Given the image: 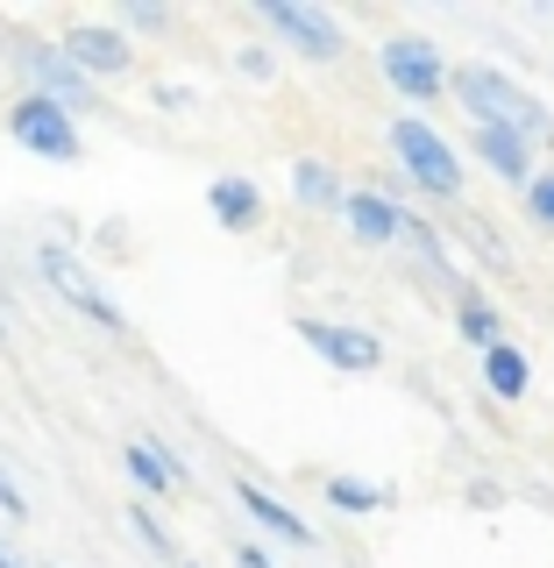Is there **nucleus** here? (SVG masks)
<instances>
[{
  "mask_svg": "<svg viewBox=\"0 0 554 568\" xmlns=\"http://www.w3.org/2000/svg\"><path fill=\"white\" fill-rule=\"evenodd\" d=\"M8 64L22 71V93H43V100H58L71 121L79 114H93L100 93H93V79H79L71 71V58L58 43H36V36H8Z\"/></svg>",
  "mask_w": 554,
  "mask_h": 568,
  "instance_id": "nucleus-2",
  "label": "nucleus"
},
{
  "mask_svg": "<svg viewBox=\"0 0 554 568\" xmlns=\"http://www.w3.org/2000/svg\"><path fill=\"white\" fill-rule=\"evenodd\" d=\"M207 206H213V221L228 227V235H249V227L263 221V192H256V178H213L207 185Z\"/></svg>",
  "mask_w": 554,
  "mask_h": 568,
  "instance_id": "nucleus-12",
  "label": "nucleus"
},
{
  "mask_svg": "<svg viewBox=\"0 0 554 568\" xmlns=\"http://www.w3.org/2000/svg\"><path fill=\"white\" fill-rule=\"evenodd\" d=\"M391 150H399L405 178H413L420 192H434V200H462V156L449 150V135H434L420 114L391 121Z\"/></svg>",
  "mask_w": 554,
  "mask_h": 568,
  "instance_id": "nucleus-4",
  "label": "nucleus"
},
{
  "mask_svg": "<svg viewBox=\"0 0 554 568\" xmlns=\"http://www.w3.org/2000/svg\"><path fill=\"white\" fill-rule=\"evenodd\" d=\"M263 22H271L284 43H299L306 58H342V22H334V14H320V8H292V0H271V8H263Z\"/></svg>",
  "mask_w": 554,
  "mask_h": 568,
  "instance_id": "nucleus-9",
  "label": "nucleus"
},
{
  "mask_svg": "<svg viewBox=\"0 0 554 568\" xmlns=\"http://www.w3.org/2000/svg\"><path fill=\"white\" fill-rule=\"evenodd\" d=\"M64 58H71V71H79V79H121V71L135 64V50H129V36L121 29H107V22H79V29H64Z\"/></svg>",
  "mask_w": 554,
  "mask_h": 568,
  "instance_id": "nucleus-7",
  "label": "nucleus"
},
{
  "mask_svg": "<svg viewBox=\"0 0 554 568\" xmlns=\"http://www.w3.org/2000/svg\"><path fill=\"white\" fill-rule=\"evenodd\" d=\"M36 277L50 284V292L64 298V306H79L85 320H93V327H107V334H129V313L114 306V292H107V284L85 271L79 256H71L64 242H36Z\"/></svg>",
  "mask_w": 554,
  "mask_h": 568,
  "instance_id": "nucleus-3",
  "label": "nucleus"
},
{
  "mask_svg": "<svg viewBox=\"0 0 554 568\" xmlns=\"http://www.w3.org/2000/svg\"><path fill=\"white\" fill-rule=\"evenodd\" d=\"M342 213H349V235L355 242H399V206L377 200V192H349Z\"/></svg>",
  "mask_w": 554,
  "mask_h": 568,
  "instance_id": "nucleus-13",
  "label": "nucleus"
},
{
  "mask_svg": "<svg viewBox=\"0 0 554 568\" xmlns=\"http://www.w3.org/2000/svg\"><path fill=\"white\" fill-rule=\"evenodd\" d=\"M0 568H29V561H22V555H8V547H0Z\"/></svg>",
  "mask_w": 554,
  "mask_h": 568,
  "instance_id": "nucleus-25",
  "label": "nucleus"
},
{
  "mask_svg": "<svg viewBox=\"0 0 554 568\" xmlns=\"http://www.w3.org/2000/svg\"><path fill=\"white\" fill-rule=\"evenodd\" d=\"M299 342H306L320 363H334V369H377L384 363V342L370 327H342V320H299Z\"/></svg>",
  "mask_w": 554,
  "mask_h": 568,
  "instance_id": "nucleus-8",
  "label": "nucleus"
},
{
  "mask_svg": "<svg viewBox=\"0 0 554 568\" xmlns=\"http://www.w3.org/2000/svg\"><path fill=\"white\" fill-rule=\"evenodd\" d=\"M235 568H278V561H271V547H256V540H242V547H235Z\"/></svg>",
  "mask_w": 554,
  "mask_h": 568,
  "instance_id": "nucleus-23",
  "label": "nucleus"
},
{
  "mask_svg": "<svg viewBox=\"0 0 554 568\" xmlns=\"http://www.w3.org/2000/svg\"><path fill=\"white\" fill-rule=\"evenodd\" d=\"M129 526H135V540L150 547L157 561H171V568H178V547H171V532H164V519H157V511L142 505V497H135V505H129Z\"/></svg>",
  "mask_w": 554,
  "mask_h": 568,
  "instance_id": "nucleus-18",
  "label": "nucleus"
},
{
  "mask_svg": "<svg viewBox=\"0 0 554 568\" xmlns=\"http://www.w3.org/2000/svg\"><path fill=\"white\" fill-rule=\"evenodd\" d=\"M8 135L22 142L29 156H43V164H79V156H85L79 121H71L58 100H43V93H22L8 106Z\"/></svg>",
  "mask_w": 554,
  "mask_h": 568,
  "instance_id": "nucleus-5",
  "label": "nucleus"
},
{
  "mask_svg": "<svg viewBox=\"0 0 554 568\" xmlns=\"http://www.w3.org/2000/svg\"><path fill=\"white\" fill-rule=\"evenodd\" d=\"M235 505H242V511H249V519H256L263 532H278L284 547H313V526L299 519V511L284 505V497H271L263 484H249V476H235Z\"/></svg>",
  "mask_w": 554,
  "mask_h": 568,
  "instance_id": "nucleus-11",
  "label": "nucleus"
},
{
  "mask_svg": "<svg viewBox=\"0 0 554 568\" xmlns=\"http://www.w3.org/2000/svg\"><path fill=\"white\" fill-rule=\"evenodd\" d=\"M476 156L497 171V178H512V185H526V171H533V156H526V142L512 135V129H476Z\"/></svg>",
  "mask_w": 554,
  "mask_h": 568,
  "instance_id": "nucleus-14",
  "label": "nucleus"
},
{
  "mask_svg": "<svg viewBox=\"0 0 554 568\" xmlns=\"http://www.w3.org/2000/svg\"><path fill=\"white\" fill-rule=\"evenodd\" d=\"M0 334H8V284H0Z\"/></svg>",
  "mask_w": 554,
  "mask_h": 568,
  "instance_id": "nucleus-26",
  "label": "nucleus"
},
{
  "mask_svg": "<svg viewBox=\"0 0 554 568\" xmlns=\"http://www.w3.org/2000/svg\"><path fill=\"white\" fill-rule=\"evenodd\" d=\"M292 192H299L306 206H328V213H342V200H349L342 178L320 164V156H299V164H292Z\"/></svg>",
  "mask_w": 554,
  "mask_h": 568,
  "instance_id": "nucleus-16",
  "label": "nucleus"
},
{
  "mask_svg": "<svg viewBox=\"0 0 554 568\" xmlns=\"http://www.w3.org/2000/svg\"><path fill=\"white\" fill-rule=\"evenodd\" d=\"M328 505H342V511H370V505H384V490H370L363 476H328Z\"/></svg>",
  "mask_w": 554,
  "mask_h": 568,
  "instance_id": "nucleus-19",
  "label": "nucleus"
},
{
  "mask_svg": "<svg viewBox=\"0 0 554 568\" xmlns=\"http://www.w3.org/2000/svg\"><path fill=\"white\" fill-rule=\"evenodd\" d=\"M384 79L399 85L413 106H434L441 93H449V71H441L434 43H420V36H391L384 43Z\"/></svg>",
  "mask_w": 554,
  "mask_h": 568,
  "instance_id": "nucleus-6",
  "label": "nucleus"
},
{
  "mask_svg": "<svg viewBox=\"0 0 554 568\" xmlns=\"http://www.w3.org/2000/svg\"><path fill=\"white\" fill-rule=\"evenodd\" d=\"M121 469L135 476V490H142V505H150V497H171V490H185V462H178L164 440H129V448H121Z\"/></svg>",
  "mask_w": 554,
  "mask_h": 568,
  "instance_id": "nucleus-10",
  "label": "nucleus"
},
{
  "mask_svg": "<svg viewBox=\"0 0 554 568\" xmlns=\"http://www.w3.org/2000/svg\"><path fill=\"white\" fill-rule=\"evenodd\" d=\"M178 568H200V561H178Z\"/></svg>",
  "mask_w": 554,
  "mask_h": 568,
  "instance_id": "nucleus-27",
  "label": "nucleus"
},
{
  "mask_svg": "<svg viewBox=\"0 0 554 568\" xmlns=\"http://www.w3.org/2000/svg\"><path fill=\"white\" fill-rule=\"evenodd\" d=\"M121 22H129V29H142V36H164V29H171V8H129Z\"/></svg>",
  "mask_w": 554,
  "mask_h": 568,
  "instance_id": "nucleus-22",
  "label": "nucleus"
},
{
  "mask_svg": "<svg viewBox=\"0 0 554 568\" xmlns=\"http://www.w3.org/2000/svg\"><path fill=\"white\" fill-rule=\"evenodd\" d=\"M526 355L512 348V342H497V348H484V390L491 398H526Z\"/></svg>",
  "mask_w": 554,
  "mask_h": 568,
  "instance_id": "nucleus-15",
  "label": "nucleus"
},
{
  "mask_svg": "<svg viewBox=\"0 0 554 568\" xmlns=\"http://www.w3.org/2000/svg\"><path fill=\"white\" fill-rule=\"evenodd\" d=\"M449 93L470 106L476 129H512L520 142H554V114L526 93L520 79H505L497 64H462V71H449Z\"/></svg>",
  "mask_w": 554,
  "mask_h": 568,
  "instance_id": "nucleus-1",
  "label": "nucleus"
},
{
  "mask_svg": "<svg viewBox=\"0 0 554 568\" xmlns=\"http://www.w3.org/2000/svg\"><path fill=\"white\" fill-rule=\"evenodd\" d=\"M242 71H249V79H271V50H242V58H235Z\"/></svg>",
  "mask_w": 554,
  "mask_h": 568,
  "instance_id": "nucleus-24",
  "label": "nucleus"
},
{
  "mask_svg": "<svg viewBox=\"0 0 554 568\" xmlns=\"http://www.w3.org/2000/svg\"><path fill=\"white\" fill-rule=\"evenodd\" d=\"M455 320H462V342H476V348L505 342V320H497V306H484L476 292H455Z\"/></svg>",
  "mask_w": 554,
  "mask_h": 568,
  "instance_id": "nucleus-17",
  "label": "nucleus"
},
{
  "mask_svg": "<svg viewBox=\"0 0 554 568\" xmlns=\"http://www.w3.org/2000/svg\"><path fill=\"white\" fill-rule=\"evenodd\" d=\"M29 511H36V505H29V490H22V484H14V476H8V469H0V519H14V526H22V519H29Z\"/></svg>",
  "mask_w": 554,
  "mask_h": 568,
  "instance_id": "nucleus-21",
  "label": "nucleus"
},
{
  "mask_svg": "<svg viewBox=\"0 0 554 568\" xmlns=\"http://www.w3.org/2000/svg\"><path fill=\"white\" fill-rule=\"evenodd\" d=\"M526 213L554 235V171H541V178H526Z\"/></svg>",
  "mask_w": 554,
  "mask_h": 568,
  "instance_id": "nucleus-20",
  "label": "nucleus"
}]
</instances>
